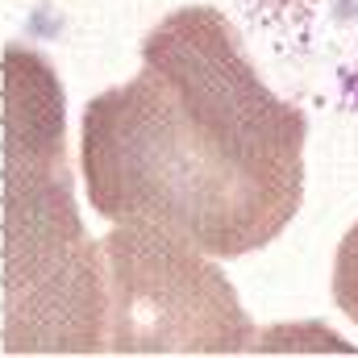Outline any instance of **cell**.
<instances>
[{
    "instance_id": "3957f363",
    "label": "cell",
    "mask_w": 358,
    "mask_h": 358,
    "mask_svg": "<svg viewBox=\"0 0 358 358\" xmlns=\"http://www.w3.org/2000/svg\"><path fill=\"white\" fill-rule=\"evenodd\" d=\"M108 342L104 355H250L259 329L225 271L155 225H113L100 238Z\"/></svg>"
},
{
    "instance_id": "7a4b0ae2",
    "label": "cell",
    "mask_w": 358,
    "mask_h": 358,
    "mask_svg": "<svg viewBox=\"0 0 358 358\" xmlns=\"http://www.w3.org/2000/svg\"><path fill=\"white\" fill-rule=\"evenodd\" d=\"M104 250L88 238L67 163V96L38 50L0 55V346L104 355Z\"/></svg>"
},
{
    "instance_id": "6da1fadb",
    "label": "cell",
    "mask_w": 358,
    "mask_h": 358,
    "mask_svg": "<svg viewBox=\"0 0 358 358\" xmlns=\"http://www.w3.org/2000/svg\"><path fill=\"white\" fill-rule=\"evenodd\" d=\"M308 117L275 96L213 4L171 8L129 84L84 108L80 167L108 225H155L213 259L271 246L304 200Z\"/></svg>"
},
{
    "instance_id": "277c9868",
    "label": "cell",
    "mask_w": 358,
    "mask_h": 358,
    "mask_svg": "<svg viewBox=\"0 0 358 358\" xmlns=\"http://www.w3.org/2000/svg\"><path fill=\"white\" fill-rule=\"evenodd\" d=\"M250 21L304 76H325L358 108V0H246Z\"/></svg>"
},
{
    "instance_id": "5b68a950",
    "label": "cell",
    "mask_w": 358,
    "mask_h": 358,
    "mask_svg": "<svg viewBox=\"0 0 358 358\" xmlns=\"http://www.w3.org/2000/svg\"><path fill=\"white\" fill-rule=\"evenodd\" d=\"M334 304L358 325V221L342 234L334 255Z\"/></svg>"
}]
</instances>
